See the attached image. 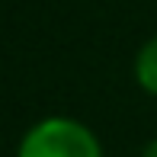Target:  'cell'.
Segmentation results:
<instances>
[{
	"label": "cell",
	"instance_id": "1",
	"mask_svg": "<svg viewBox=\"0 0 157 157\" xmlns=\"http://www.w3.org/2000/svg\"><path fill=\"white\" fill-rule=\"evenodd\" d=\"M16 157H103V144L83 122L48 116L23 135Z\"/></svg>",
	"mask_w": 157,
	"mask_h": 157
},
{
	"label": "cell",
	"instance_id": "2",
	"mask_svg": "<svg viewBox=\"0 0 157 157\" xmlns=\"http://www.w3.org/2000/svg\"><path fill=\"white\" fill-rule=\"evenodd\" d=\"M135 80L144 93L157 96V35L147 39L135 55Z\"/></svg>",
	"mask_w": 157,
	"mask_h": 157
},
{
	"label": "cell",
	"instance_id": "3",
	"mask_svg": "<svg viewBox=\"0 0 157 157\" xmlns=\"http://www.w3.org/2000/svg\"><path fill=\"white\" fill-rule=\"evenodd\" d=\"M141 157H157V138H154V141H151V144H147V147H144V154H141Z\"/></svg>",
	"mask_w": 157,
	"mask_h": 157
}]
</instances>
